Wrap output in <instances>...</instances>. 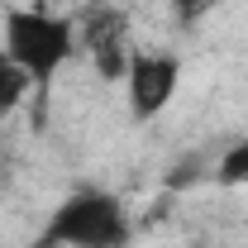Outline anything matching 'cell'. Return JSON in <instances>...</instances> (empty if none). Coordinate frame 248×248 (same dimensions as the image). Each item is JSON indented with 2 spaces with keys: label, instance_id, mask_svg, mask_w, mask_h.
Instances as JSON below:
<instances>
[{
  "label": "cell",
  "instance_id": "obj_6",
  "mask_svg": "<svg viewBox=\"0 0 248 248\" xmlns=\"http://www.w3.org/2000/svg\"><path fill=\"white\" fill-rule=\"evenodd\" d=\"M215 177H219V186H244V182H248V139H239V143H229V148H224Z\"/></svg>",
  "mask_w": 248,
  "mask_h": 248
},
{
  "label": "cell",
  "instance_id": "obj_1",
  "mask_svg": "<svg viewBox=\"0 0 248 248\" xmlns=\"http://www.w3.org/2000/svg\"><path fill=\"white\" fill-rule=\"evenodd\" d=\"M129 244V215L110 191H72L48 215L33 248H124Z\"/></svg>",
  "mask_w": 248,
  "mask_h": 248
},
{
  "label": "cell",
  "instance_id": "obj_5",
  "mask_svg": "<svg viewBox=\"0 0 248 248\" xmlns=\"http://www.w3.org/2000/svg\"><path fill=\"white\" fill-rule=\"evenodd\" d=\"M29 86H33V77L10 58L5 48H0V115L19 110V105H24V95H29Z\"/></svg>",
  "mask_w": 248,
  "mask_h": 248
},
{
  "label": "cell",
  "instance_id": "obj_3",
  "mask_svg": "<svg viewBox=\"0 0 248 248\" xmlns=\"http://www.w3.org/2000/svg\"><path fill=\"white\" fill-rule=\"evenodd\" d=\"M182 86V62L172 53H129V72H124V95L134 120H153L172 105V95Z\"/></svg>",
  "mask_w": 248,
  "mask_h": 248
},
{
  "label": "cell",
  "instance_id": "obj_2",
  "mask_svg": "<svg viewBox=\"0 0 248 248\" xmlns=\"http://www.w3.org/2000/svg\"><path fill=\"white\" fill-rule=\"evenodd\" d=\"M5 53L33 81H53L67 67V58L77 53V29H72V19L48 15V10H10L5 15Z\"/></svg>",
  "mask_w": 248,
  "mask_h": 248
},
{
  "label": "cell",
  "instance_id": "obj_4",
  "mask_svg": "<svg viewBox=\"0 0 248 248\" xmlns=\"http://www.w3.org/2000/svg\"><path fill=\"white\" fill-rule=\"evenodd\" d=\"M129 53L134 48H124V33H100L91 38V58H95V72L105 77V81H124V72H129Z\"/></svg>",
  "mask_w": 248,
  "mask_h": 248
},
{
  "label": "cell",
  "instance_id": "obj_7",
  "mask_svg": "<svg viewBox=\"0 0 248 248\" xmlns=\"http://www.w3.org/2000/svg\"><path fill=\"white\" fill-rule=\"evenodd\" d=\"M172 5H177V15H182V19H196V15H205L210 5H219V0H172Z\"/></svg>",
  "mask_w": 248,
  "mask_h": 248
}]
</instances>
